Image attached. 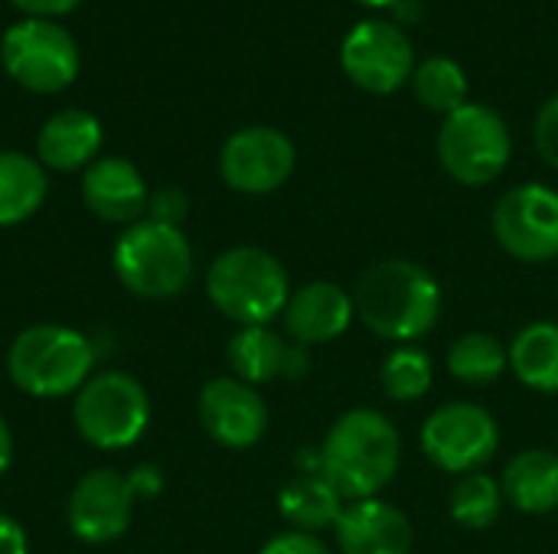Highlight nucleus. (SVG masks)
Here are the masks:
<instances>
[{
  "label": "nucleus",
  "instance_id": "f257e3e1",
  "mask_svg": "<svg viewBox=\"0 0 558 554\" xmlns=\"http://www.w3.org/2000/svg\"><path fill=\"white\" fill-rule=\"evenodd\" d=\"M441 284L412 258H383L353 287L356 320L379 340L399 346H415L428 336L441 317Z\"/></svg>",
  "mask_w": 558,
  "mask_h": 554
},
{
  "label": "nucleus",
  "instance_id": "f03ea898",
  "mask_svg": "<svg viewBox=\"0 0 558 554\" xmlns=\"http://www.w3.org/2000/svg\"><path fill=\"white\" fill-rule=\"evenodd\" d=\"M320 460L327 480L347 496V503L373 500L402 467V434L386 411L350 408L330 424L320 444Z\"/></svg>",
  "mask_w": 558,
  "mask_h": 554
},
{
  "label": "nucleus",
  "instance_id": "7ed1b4c3",
  "mask_svg": "<svg viewBox=\"0 0 558 554\" xmlns=\"http://www.w3.org/2000/svg\"><path fill=\"white\" fill-rule=\"evenodd\" d=\"M7 376L29 398H75V392L95 376V346L72 327L33 323L13 336L7 349Z\"/></svg>",
  "mask_w": 558,
  "mask_h": 554
},
{
  "label": "nucleus",
  "instance_id": "20e7f679",
  "mask_svg": "<svg viewBox=\"0 0 558 554\" xmlns=\"http://www.w3.org/2000/svg\"><path fill=\"white\" fill-rule=\"evenodd\" d=\"M291 291L284 264L255 245L219 251L206 271L209 304L235 327H271V320H281Z\"/></svg>",
  "mask_w": 558,
  "mask_h": 554
},
{
  "label": "nucleus",
  "instance_id": "39448f33",
  "mask_svg": "<svg viewBox=\"0 0 558 554\" xmlns=\"http://www.w3.org/2000/svg\"><path fill=\"white\" fill-rule=\"evenodd\" d=\"M111 268L128 294L141 300H173L190 287L196 255L183 229L141 219L118 235Z\"/></svg>",
  "mask_w": 558,
  "mask_h": 554
},
{
  "label": "nucleus",
  "instance_id": "423d86ee",
  "mask_svg": "<svg viewBox=\"0 0 558 554\" xmlns=\"http://www.w3.org/2000/svg\"><path fill=\"white\" fill-rule=\"evenodd\" d=\"M72 424L78 438L105 454L134 447L150 428V395L131 372H95L72 402Z\"/></svg>",
  "mask_w": 558,
  "mask_h": 554
},
{
  "label": "nucleus",
  "instance_id": "0eeeda50",
  "mask_svg": "<svg viewBox=\"0 0 558 554\" xmlns=\"http://www.w3.org/2000/svg\"><path fill=\"white\" fill-rule=\"evenodd\" d=\"M435 147L441 170L461 186H487L500 180L513 157L507 121L494 108L477 101H468L458 111L445 114Z\"/></svg>",
  "mask_w": 558,
  "mask_h": 554
},
{
  "label": "nucleus",
  "instance_id": "6e6552de",
  "mask_svg": "<svg viewBox=\"0 0 558 554\" xmlns=\"http://www.w3.org/2000/svg\"><path fill=\"white\" fill-rule=\"evenodd\" d=\"M0 62L7 75L36 95L62 91L78 75V46L56 20L26 16L13 23L0 39Z\"/></svg>",
  "mask_w": 558,
  "mask_h": 554
},
{
  "label": "nucleus",
  "instance_id": "1a4fd4ad",
  "mask_svg": "<svg viewBox=\"0 0 558 554\" xmlns=\"http://www.w3.org/2000/svg\"><path fill=\"white\" fill-rule=\"evenodd\" d=\"M422 454L451 477H468L484 470L500 451V424L477 402H445L438 405L422 431Z\"/></svg>",
  "mask_w": 558,
  "mask_h": 554
},
{
  "label": "nucleus",
  "instance_id": "9d476101",
  "mask_svg": "<svg viewBox=\"0 0 558 554\" xmlns=\"http://www.w3.org/2000/svg\"><path fill=\"white\" fill-rule=\"evenodd\" d=\"M497 245L523 261L546 264L558 258V193L546 183H520L494 206Z\"/></svg>",
  "mask_w": 558,
  "mask_h": 554
},
{
  "label": "nucleus",
  "instance_id": "9b49d317",
  "mask_svg": "<svg viewBox=\"0 0 558 554\" xmlns=\"http://www.w3.org/2000/svg\"><path fill=\"white\" fill-rule=\"evenodd\" d=\"M340 69L369 95L399 91L415 72V52L396 20H363L340 46Z\"/></svg>",
  "mask_w": 558,
  "mask_h": 554
},
{
  "label": "nucleus",
  "instance_id": "f8f14e48",
  "mask_svg": "<svg viewBox=\"0 0 558 554\" xmlns=\"http://www.w3.org/2000/svg\"><path fill=\"white\" fill-rule=\"evenodd\" d=\"M298 167L291 137L278 127L252 124L235 131L219 150V176L229 189L245 196H268L281 189Z\"/></svg>",
  "mask_w": 558,
  "mask_h": 554
},
{
  "label": "nucleus",
  "instance_id": "ddd939ff",
  "mask_svg": "<svg viewBox=\"0 0 558 554\" xmlns=\"http://www.w3.org/2000/svg\"><path fill=\"white\" fill-rule=\"evenodd\" d=\"M134 503L137 496L124 473L95 467L72 487L65 500V526L85 545H108L131 529Z\"/></svg>",
  "mask_w": 558,
  "mask_h": 554
},
{
  "label": "nucleus",
  "instance_id": "4468645a",
  "mask_svg": "<svg viewBox=\"0 0 558 554\" xmlns=\"http://www.w3.org/2000/svg\"><path fill=\"white\" fill-rule=\"evenodd\" d=\"M196 415L209 441L226 451H248L268 434V405L255 385L235 376H216L199 389Z\"/></svg>",
  "mask_w": 558,
  "mask_h": 554
},
{
  "label": "nucleus",
  "instance_id": "2eb2a0df",
  "mask_svg": "<svg viewBox=\"0 0 558 554\" xmlns=\"http://www.w3.org/2000/svg\"><path fill=\"white\" fill-rule=\"evenodd\" d=\"M353 320H356L353 294L337 281H307L294 287L281 313L284 336L307 349L340 340Z\"/></svg>",
  "mask_w": 558,
  "mask_h": 554
},
{
  "label": "nucleus",
  "instance_id": "dca6fc26",
  "mask_svg": "<svg viewBox=\"0 0 558 554\" xmlns=\"http://www.w3.org/2000/svg\"><path fill=\"white\" fill-rule=\"evenodd\" d=\"M226 359L232 376L255 389L278 379H304L311 372V349L271 327H239L226 346Z\"/></svg>",
  "mask_w": 558,
  "mask_h": 554
},
{
  "label": "nucleus",
  "instance_id": "f3484780",
  "mask_svg": "<svg viewBox=\"0 0 558 554\" xmlns=\"http://www.w3.org/2000/svg\"><path fill=\"white\" fill-rule=\"evenodd\" d=\"M150 189L141 170L124 157H98L82 170V202L92 216L114 225H134L147 216Z\"/></svg>",
  "mask_w": 558,
  "mask_h": 554
},
{
  "label": "nucleus",
  "instance_id": "a211bd4d",
  "mask_svg": "<svg viewBox=\"0 0 558 554\" xmlns=\"http://www.w3.org/2000/svg\"><path fill=\"white\" fill-rule=\"evenodd\" d=\"M333 535L340 554H412L415 542L409 516L379 496L347 503Z\"/></svg>",
  "mask_w": 558,
  "mask_h": 554
},
{
  "label": "nucleus",
  "instance_id": "6ab92c4d",
  "mask_svg": "<svg viewBox=\"0 0 558 554\" xmlns=\"http://www.w3.org/2000/svg\"><path fill=\"white\" fill-rule=\"evenodd\" d=\"M105 144L101 121L92 111L65 108L56 111L36 134V160L56 173L88 170Z\"/></svg>",
  "mask_w": 558,
  "mask_h": 554
},
{
  "label": "nucleus",
  "instance_id": "aec40b11",
  "mask_svg": "<svg viewBox=\"0 0 558 554\" xmlns=\"http://www.w3.org/2000/svg\"><path fill=\"white\" fill-rule=\"evenodd\" d=\"M504 500L526 516H549L558 509V454L549 447H526L513 454L500 473Z\"/></svg>",
  "mask_w": 558,
  "mask_h": 554
},
{
  "label": "nucleus",
  "instance_id": "412c9836",
  "mask_svg": "<svg viewBox=\"0 0 558 554\" xmlns=\"http://www.w3.org/2000/svg\"><path fill=\"white\" fill-rule=\"evenodd\" d=\"M347 496L327 480V473H294L278 493V513L291 532L320 535L340 522Z\"/></svg>",
  "mask_w": 558,
  "mask_h": 554
},
{
  "label": "nucleus",
  "instance_id": "4be33fe9",
  "mask_svg": "<svg viewBox=\"0 0 558 554\" xmlns=\"http://www.w3.org/2000/svg\"><path fill=\"white\" fill-rule=\"evenodd\" d=\"M49 196L46 167L20 150H0V229L33 219Z\"/></svg>",
  "mask_w": 558,
  "mask_h": 554
},
{
  "label": "nucleus",
  "instance_id": "5701e85b",
  "mask_svg": "<svg viewBox=\"0 0 558 554\" xmlns=\"http://www.w3.org/2000/svg\"><path fill=\"white\" fill-rule=\"evenodd\" d=\"M510 372L533 392L558 395V323H526L510 340Z\"/></svg>",
  "mask_w": 558,
  "mask_h": 554
},
{
  "label": "nucleus",
  "instance_id": "b1692460",
  "mask_svg": "<svg viewBox=\"0 0 558 554\" xmlns=\"http://www.w3.org/2000/svg\"><path fill=\"white\" fill-rule=\"evenodd\" d=\"M445 366H448L451 379L481 389V385L497 382L510 369V346L497 333L471 330L451 343Z\"/></svg>",
  "mask_w": 558,
  "mask_h": 554
},
{
  "label": "nucleus",
  "instance_id": "393cba45",
  "mask_svg": "<svg viewBox=\"0 0 558 554\" xmlns=\"http://www.w3.org/2000/svg\"><path fill=\"white\" fill-rule=\"evenodd\" d=\"M504 506H507V500H504L500 480L484 470L458 477V483L448 496V516L454 519V526H461L468 532L490 529L500 519Z\"/></svg>",
  "mask_w": 558,
  "mask_h": 554
},
{
  "label": "nucleus",
  "instance_id": "a878e982",
  "mask_svg": "<svg viewBox=\"0 0 558 554\" xmlns=\"http://www.w3.org/2000/svg\"><path fill=\"white\" fill-rule=\"evenodd\" d=\"M412 91L415 101L435 114H451L461 104H468V75L464 69L448 56H428L412 72Z\"/></svg>",
  "mask_w": 558,
  "mask_h": 554
},
{
  "label": "nucleus",
  "instance_id": "bb28decb",
  "mask_svg": "<svg viewBox=\"0 0 558 554\" xmlns=\"http://www.w3.org/2000/svg\"><path fill=\"white\" fill-rule=\"evenodd\" d=\"M435 382V362L422 346H396L379 366V389L392 402H418Z\"/></svg>",
  "mask_w": 558,
  "mask_h": 554
},
{
  "label": "nucleus",
  "instance_id": "cd10ccee",
  "mask_svg": "<svg viewBox=\"0 0 558 554\" xmlns=\"http://www.w3.org/2000/svg\"><path fill=\"white\" fill-rule=\"evenodd\" d=\"M186 212H190V196L180 186H160V189L150 193L144 219H154L160 225H177L180 229Z\"/></svg>",
  "mask_w": 558,
  "mask_h": 554
},
{
  "label": "nucleus",
  "instance_id": "c85d7f7f",
  "mask_svg": "<svg viewBox=\"0 0 558 554\" xmlns=\"http://www.w3.org/2000/svg\"><path fill=\"white\" fill-rule=\"evenodd\" d=\"M533 140H536V150H539V157L558 170V95H553L543 108H539V114H536V121H533Z\"/></svg>",
  "mask_w": 558,
  "mask_h": 554
},
{
  "label": "nucleus",
  "instance_id": "c756f323",
  "mask_svg": "<svg viewBox=\"0 0 558 554\" xmlns=\"http://www.w3.org/2000/svg\"><path fill=\"white\" fill-rule=\"evenodd\" d=\"M258 554H333L317 535H304V532H281L275 539H268Z\"/></svg>",
  "mask_w": 558,
  "mask_h": 554
},
{
  "label": "nucleus",
  "instance_id": "7c9ffc66",
  "mask_svg": "<svg viewBox=\"0 0 558 554\" xmlns=\"http://www.w3.org/2000/svg\"><path fill=\"white\" fill-rule=\"evenodd\" d=\"M128 483H131V490H134L137 500H154L163 490V473L154 464H141V467H134L128 473Z\"/></svg>",
  "mask_w": 558,
  "mask_h": 554
},
{
  "label": "nucleus",
  "instance_id": "2f4dec72",
  "mask_svg": "<svg viewBox=\"0 0 558 554\" xmlns=\"http://www.w3.org/2000/svg\"><path fill=\"white\" fill-rule=\"evenodd\" d=\"M20 13L36 16V20H52L62 13H72L82 0H10Z\"/></svg>",
  "mask_w": 558,
  "mask_h": 554
},
{
  "label": "nucleus",
  "instance_id": "473e14b6",
  "mask_svg": "<svg viewBox=\"0 0 558 554\" xmlns=\"http://www.w3.org/2000/svg\"><path fill=\"white\" fill-rule=\"evenodd\" d=\"M0 554H29V539L23 526L0 513Z\"/></svg>",
  "mask_w": 558,
  "mask_h": 554
},
{
  "label": "nucleus",
  "instance_id": "72a5a7b5",
  "mask_svg": "<svg viewBox=\"0 0 558 554\" xmlns=\"http://www.w3.org/2000/svg\"><path fill=\"white\" fill-rule=\"evenodd\" d=\"M10 464H13V431H10L7 418L0 415V477L10 470Z\"/></svg>",
  "mask_w": 558,
  "mask_h": 554
},
{
  "label": "nucleus",
  "instance_id": "f704fd0d",
  "mask_svg": "<svg viewBox=\"0 0 558 554\" xmlns=\"http://www.w3.org/2000/svg\"><path fill=\"white\" fill-rule=\"evenodd\" d=\"M392 13H396V23L402 26V23H415L418 16H422V0H399L396 7H392Z\"/></svg>",
  "mask_w": 558,
  "mask_h": 554
},
{
  "label": "nucleus",
  "instance_id": "c9c22d12",
  "mask_svg": "<svg viewBox=\"0 0 558 554\" xmlns=\"http://www.w3.org/2000/svg\"><path fill=\"white\" fill-rule=\"evenodd\" d=\"M356 3H363V7H373V10H386V7L392 10L399 0H356Z\"/></svg>",
  "mask_w": 558,
  "mask_h": 554
}]
</instances>
